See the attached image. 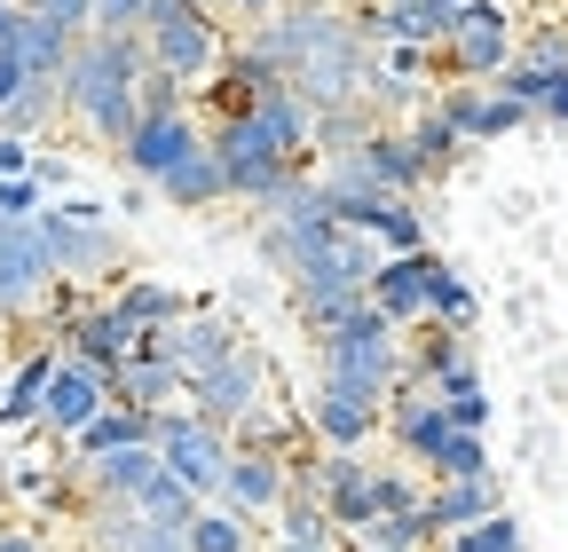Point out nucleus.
Returning a JSON list of instances; mask_svg holds the SVG:
<instances>
[{
  "label": "nucleus",
  "instance_id": "obj_24",
  "mask_svg": "<svg viewBox=\"0 0 568 552\" xmlns=\"http://www.w3.org/2000/svg\"><path fill=\"white\" fill-rule=\"evenodd\" d=\"M261 222H268V229H316V222H332V214H324V182H316L308 166H293V174L261 197Z\"/></svg>",
  "mask_w": 568,
  "mask_h": 552
},
{
  "label": "nucleus",
  "instance_id": "obj_48",
  "mask_svg": "<svg viewBox=\"0 0 568 552\" xmlns=\"http://www.w3.org/2000/svg\"><path fill=\"white\" fill-rule=\"evenodd\" d=\"M403 9H410V0H403Z\"/></svg>",
  "mask_w": 568,
  "mask_h": 552
},
{
  "label": "nucleus",
  "instance_id": "obj_32",
  "mask_svg": "<svg viewBox=\"0 0 568 552\" xmlns=\"http://www.w3.org/2000/svg\"><path fill=\"white\" fill-rule=\"evenodd\" d=\"M293 435H301V419H293V410H284L276 395L253 410V419H237V427H230V442H237V450H276V458L293 450Z\"/></svg>",
  "mask_w": 568,
  "mask_h": 552
},
{
  "label": "nucleus",
  "instance_id": "obj_27",
  "mask_svg": "<svg viewBox=\"0 0 568 552\" xmlns=\"http://www.w3.org/2000/svg\"><path fill=\"white\" fill-rule=\"evenodd\" d=\"M253 544H261V521L237 513L230 498H213V505L190 521V552H253Z\"/></svg>",
  "mask_w": 568,
  "mask_h": 552
},
{
  "label": "nucleus",
  "instance_id": "obj_5",
  "mask_svg": "<svg viewBox=\"0 0 568 552\" xmlns=\"http://www.w3.org/2000/svg\"><path fill=\"white\" fill-rule=\"evenodd\" d=\"M151 348L182 371V387H197V379H213V371L245 348V324H237L230 308H213V300H190L166 331H151Z\"/></svg>",
  "mask_w": 568,
  "mask_h": 552
},
{
  "label": "nucleus",
  "instance_id": "obj_44",
  "mask_svg": "<svg viewBox=\"0 0 568 552\" xmlns=\"http://www.w3.org/2000/svg\"><path fill=\"white\" fill-rule=\"evenodd\" d=\"M32 182H40V190L55 197V190L71 182V159H55V151H40V166H32Z\"/></svg>",
  "mask_w": 568,
  "mask_h": 552
},
{
  "label": "nucleus",
  "instance_id": "obj_39",
  "mask_svg": "<svg viewBox=\"0 0 568 552\" xmlns=\"http://www.w3.org/2000/svg\"><path fill=\"white\" fill-rule=\"evenodd\" d=\"M151 0H95V32H142Z\"/></svg>",
  "mask_w": 568,
  "mask_h": 552
},
{
  "label": "nucleus",
  "instance_id": "obj_23",
  "mask_svg": "<svg viewBox=\"0 0 568 552\" xmlns=\"http://www.w3.org/2000/svg\"><path fill=\"white\" fill-rule=\"evenodd\" d=\"M426 513H435V529L450 536V529H474V521L506 513V505H497V481L474 473V481H435V490H426Z\"/></svg>",
  "mask_w": 568,
  "mask_h": 552
},
{
  "label": "nucleus",
  "instance_id": "obj_2",
  "mask_svg": "<svg viewBox=\"0 0 568 552\" xmlns=\"http://www.w3.org/2000/svg\"><path fill=\"white\" fill-rule=\"evenodd\" d=\"M142 40H151V63L174 72L182 88L190 80H213L222 72V24H213V0H151V17H142Z\"/></svg>",
  "mask_w": 568,
  "mask_h": 552
},
{
  "label": "nucleus",
  "instance_id": "obj_42",
  "mask_svg": "<svg viewBox=\"0 0 568 552\" xmlns=\"http://www.w3.org/2000/svg\"><path fill=\"white\" fill-rule=\"evenodd\" d=\"M40 166V151L24 143V134H0V182H9V174H32Z\"/></svg>",
  "mask_w": 568,
  "mask_h": 552
},
{
  "label": "nucleus",
  "instance_id": "obj_6",
  "mask_svg": "<svg viewBox=\"0 0 568 552\" xmlns=\"http://www.w3.org/2000/svg\"><path fill=\"white\" fill-rule=\"evenodd\" d=\"M159 450H166V473H182L197 498H222V481H230V458H237L230 427H213L205 410L174 402V410H159Z\"/></svg>",
  "mask_w": 568,
  "mask_h": 552
},
{
  "label": "nucleus",
  "instance_id": "obj_20",
  "mask_svg": "<svg viewBox=\"0 0 568 552\" xmlns=\"http://www.w3.org/2000/svg\"><path fill=\"white\" fill-rule=\"evenodd\" d=\"M126 442H159V419H151V410L111 402L88 435H71V466H95V458H111V450H126Z\"/></svg>",
  "mask_w": 568,
  "mask_h": 552
},
{
  "label": "nucleus",
  "instance_id": "obj_26",
  "mask_svg": "<svg viewBox=\"0 0 568 552\" xmlns=\"http://www.w3.org/2000/svg\"><path fill=\"white\" fill-rule=\"evenodd\" d=\"M403 134H410V151L426 159V174H450V166H458V151H466V134L450 126L443 95H435V103H418V111L403 119Z\"/></svg>",
  "mask_w": 568,
  "mask_h": 552
},
{
  "label": "nucleus",
  "instance_id": "obj_7",
  "mask_svg": "<svg viewBox=\"0 0 568 552\" xmlns=\"http://www.w3.org/2000/svg\"><path fill=\"white\" fill-rule=\"evenodd\" d=\"M435 55L450 63L458 80H497V72H506V63L521 55L514 9H506V0H474V9H466V17L450 24V40H443Z\"/></svg>",
  "mask_w": 568,
  "mask_h": 552
},
{
  "label": "nucleus",
  "instance_id": "obj_36",
  "mask_svg": "<svg viewBox=\"0 0 568 552\" xmlns=\"http://www.w3.org/2000/svg\"><path fill=\"white\" fill-rule=\"evenodd\" d=\"M474 473H489V450H481V435H458V442L435 458V481H474Z\"/></svg>",
  "mask_w": 568,
  "mask_h": 552
},
{
  "label": "nucleus",
  "instance_id": "obj_18",
  "mask_svg": "<svg viewBox=\"0 0 568 552\" xmlns=\"http://www.w3.org/2000/svg\"><path fill=\"white\" fill-rule=\"evenodd\" d=\"M268 552H347V529H339L308 490H293V505H284L276 529H268Z\"/></svg>",
  "mask_w": 568,
  "mask_h": 552
},
{
  "label": "nucleus",
  "instance_id": "obj_3",
  "mask_svg": "<svg viewBox=\"0 0 568 552\" xmlns=\"http://www.w3.org/2000/svg\"><path fill=\"white\" fill-rule=\"evenodd\" d=\"M301 490L347 529V536H364L387 505H379V458H364V450H316V458H301Z\"/></svg>",
  "mask_w": 568,
  "mask_h": 552
},
{
  "label": "nucleus",
  "instance_id": "obj_8",
  "mask_svg": "<svg viewBox=\"0 0 568 552\" xmlns=\"http://www.w3.org/2000/svg\"><path fill=\"white\" fill-rule=\"evenodd\" d=\"M268 402V356L261 348H237L213 379H197L190 387V410H205L213 427H237V419H253V410Z\"/></svg>",
  "mask_w": 568,
  "mask_h": 552
},
{
  "label": "nucleus",
  "instance_id": "obj_30",
  "mask_svg": "<svg viewBox=\"0 0 568 552\" xmlns=\"http://www.w3.org/2000/svg\"><path fill=\"white\" fill-rule=\"evenodd\" d=\"M372 245H387V260H395V253H426L418 197H387V205H379V214H372Z\"/></svg>",
  "mask_w": 568,
  "mask_h": 552
},
{
  "label": "nucleus",
  "instance_id": "obj_25",
  "mask_svg": "<svg viewBox=\"0 0 568 552\" xmlns=\"http://www.w3.org/2000/svg\"><path fill=\"white\" fill-rule=\"evenodd\" d=\"M159 197L174 205V214H205V205H230V166L213 159V151H197L182 174H166V182H159Z\"/></svg>",
  "mask_w": 568,
  "mask_h": 552
},
{
  "label": "nucleus",
  "instance_id": "obj_31",
  "mask_svg": "<svg viewBox=\"0 0 568 552\" xmlns=\"http://www.w3.org/2000/svg\"><path fill=\"white\" fill-rule=\"evenodd\" d=\"M435 395L450 402V419H458L466 435H481V427H489V387H481V371H474V356H466L458 371H443V379H435Z\"/></svg>",
  "mask_w": 568,
  "mask_h": 552
},
{
  "label": "nucleus",
  "instance_id": "obj_47",
  "mask_svg": "<svg viewBox=\"0 0 568 552\" xmlns=\"http://www.w3.org/2000/svg\"><path fill=\"white\" fill-rule=\"evenodd\" d=\"M17 9H24V0H0V40H9V32H17Z\"/></svg>",
  "mask_w": 568,
  "mask_h": 552
},
{
  "label": "nucleus",
  "instance_id": "obj_43",
  "mask_svg": "<svg viewBox=\"0 0 568 552\" xmlns=\"http://www.w3.org/2000/svg\"><path fill=\"white\" fill-rule=\"evenodd\" d=\"M151 197H159V182H134V174H126V190H119L111 205H119V222H142V214H151Z\"/></svg>",
  "mask_w": 568,
  "mask_h": 552
},
{
  "label": "nucleus",
  "instance_id": "obj_4",
  "mask_svg": "<svg viewBox=\"0 0 568 552\" xmlns=\"http://www.w3.org/2000/svg\"><path fill=\"white\" fill-rule=\"evenodd\" d=\"M40 237H48V260H55V276L63 285H119L126 276V237H119V214L111 222H80L71 205H48L40 214Z\"/></svg>",
  "mask_w": 568,
  "mask_h": 552
},
{
  "label": "nucleus",
  "instance_id": "obj_28",
  "mask_svg": "<svg viewBox=\"0 0 568 552\" xmlns=\"http://www.w3.org/2000/svg\"><path fill=\"white\" fill-rule=\"evenodd\" d=\"M443 544V529H435V513H379L364 536H355V552H435Z\"/></svg>",
  "mask_w": 568,
  "mask_h": 552
},
{
  "label": "nucleus",
  "instance_id": "obj_9",
  "mask_svg": "<svg viewBox=\"0 0 568 552\" xmlns=\"http://www.w3.org/2000/svg\"><path fill=\"white\" fill-rule=\"evenodd\" d=\"M435 276H443V253L426 245V253H395V260H379V276H372V300L403 324V331H418V324H435Z\"/></svg>",
  "mask_w": 568,
  "mask_h": 552
},
{
  "label": "nucleus",
  "instance_id": "obj_46",
  "mask_svg": "<svg viewBox=\"0 0 568 552\" xmlns=\"http://www.w3.org/2000/svg\"><path fill=\"white\" fill-rule=\"evenodd\" d=\"M222 9H237V17H276L284 0H222Z\"/></svg>",
  "mask_w": 568,
  "mask_h": 552
},
{
  "label": "nucleus",
  "instance_id": "obj_13",
  "mask_svg": "<svg viewBox=\"0 0 568 552\" xmlns=\"http://www.w3.org/2000/svg\"><path fill=\"white\" fill-rule=\"evenodd\" d=\"M443 111H450V126L466 134V143H497V134H521L537 111L529 103H514L506 88H489V80H458V88H443Z\"/></svg>",
  "mask_w": 568,
  "mask_h": 552
},
{
  "label": "nucleus",
  "instance_id": "obj_34",
  "mask_svg": "<svg viewBox=\"0 0 568 552\" xmlns=\"http://www.w3.org/2000/svg\"><path fill=\"white\" fill-rule=\"evenodd\" d=\"M379 505L387 513H418L426 505V490L410 481V458H379Z\"/></svg>",
  "mask_w": 568,
  "mask_h": 552
},
{
  "label": "nucleus",
  "instance_id": "obj_22",
  "mask_svg": "<svg viewBox=\"0 0 568 552\" xmlns=\"http://www.w3.org/2000/svg\"><path fill=\"white\" fill-rule=\"evenodd\" d=\"M111 308H119L134 331H166V324H174L190 300L166 285V276H119V285H111Z\"/></svg>",
  "mask_w": 568,
  "mask_h": 552
},
{
  "label": "nucleus",
  "instance_id": "obj_16",
  "mask_svg": "<svg viewBox=\"0 0 568 552\" xmlns=\"http://www.w3.org/2000/svg\"><path fill=\"white\" fill-rule=\"evenodd\" d=\"M174 395H190L182 387V371L151 348V331H142V348L111 371V402H126V410H151V419H159V410H174Z\"/></svg>",
  "mask_w": 568,
  "mask_h": 552
},
{
  "label": "nucleus",
  "instance_id": "obj_35",
  "mask_svg": "<svg viewBox=\"0 0 568 552\" xmlns=\"http://www.w3.org/2000/svg\"><path fill=\"white\" fill-rule=\"evenodd\" d=\"M435 324H458V331L474 324V285H466L450 260H443V276H435Z\"/></svg>",
  "mask_w": 568,
  "mask_h": 552
},
{
  "label": "nucleus",
  "instance_id": "obj_15",
  "mask_svg": "<svg viewBox=\"0 0 568 552\" xmlns=\"http://www.w3.org/2000/svg\"><path fill=\"white\" fill-rule=\"evenodd\" d=\"M308 435H316L324 450H364L372 435H387V410H379V402H355V395H339V387L316 379V395H308Z\"/></svg>",
  "mask_w": 568,
  "mask_h": 552
},
{
  "label": "nucleus",
  "instance_id": "obj_11",
  "mask_svg": "<svg viewBox=\"0 0 568 552\" xmlns=\"http://www.w3.org/2000/svg\"><path fill=\"white\" fill-rule=\"evenodd\" d=\"M197 151H205L197 111H174V119H142V134H134L119 159H126V174H134V182H166V174H182Z\"/></svg>",
  "mask_w": 568,
  "mask_h": 552
},
{
  "label": "nucleus",
  "instance_id": "obj_41",
  "mask_svg": "<svg viewBox=\"0 0 568 552\" xmlns=\"http://www.w3.org/2000/svg\"><path fill=\"white\" fill-rule=\"evenodd\" d=\"M0 552H48V529L40 521H0Z\"/></svg>",
  "mask_w": 568,
  "mask_h": 552
},
{
  "label": "nucleus",
  "instance_id": "obj_17",
  "mask_svg": "<svg viewBox=\"0 0 568 552\" xmlns=\"http://www.w3.org/2000/svg\"><path fill=\"white\" fill-rule=\"evenodd\" d=\"M347 159L364 166L379 190H395V197H418V182H435V174H426V159L410 151V134H403V126H379L372 143H364V151H347Z\"/></svg>",
  "mask_w": 568,
  "mask_h": 552
},
{
  "label": "nucleus",
  "instance_id": "obj_19",
  "mask_svg": "<svg viewBox=\"0 0 568 552\" xmlns=\"http://www.w3.org/2000/svg\"><path fill=\"white\" fill-rule=\"evenodd\" d=\"M159 473H166V450H159V442H126V450H111V458H95V466H88L95 498H142Z\"/></svg>",
  "mask_w": 568,
  "mask_h": 552
},
{
  "label": "nucleus",
  "instance_id": "obj_21",
  "mask_svg": "<svg viewBox=\"0 0 568 552\" xmlns=\"http://www.w3.org/2000/svg\"><path fill=\"white\" fill-rule=\"evenodd\" d=\"M9 48L24 55V72H32V80H63V63H71V48H80V32H63V24H48V17H32V9H17Z\"/></svg>",
  "mask_w": 568,
  "mask_h": 552
},
{
  "label": "nucleus",
  "instance_id": "obj_12",
  "mask_svg": "<svg viewBox=\"0 0 568 552\" xmlns=\"http://www.w3.org/2000/svg\"><path fill=\"white\" fill-rule=\"evenodd\" d=\"M293 490H301V473H293V458H276V450H237V458H230V481H222V498H230L237 513H253V521L284 513V505H293Z\"/></svg>",
  "mask_w": 568,
  "mask_h": 552
},
{
  "label": "nucleus",
  "instance_id": "obj_45",
  "mask_svg": "<svg viewBox=\"0 0 568 552\" xmlns=\"http://www.w3.org/2000/svg\"><path fill=\"white\" fill-rule=\"evenodd\" d=\"M545 119H552V126H568V80H552V95H545Z\"/></svg>",
  "mask_w": 568,
  "mask_h": 552
},
{
  "label": "nucleus",
  "instance_id": "obj_37",
  "mask_svg": "<svg viewBox=\"0 0 568 552\" xmlns=\"http://www.w3.org/2000/svg\"><path fill=\"white\" fill-rule=\"evenodd\" d=\"M24 9L48 17V24H63V32H80V40L95 32V0H24Z\"/></svg>",
  "mask_w": 568,
  "mask_h": 552
},
{
  "label": "nucleus",
  "instance_id": "obj_29",
  "mask_svg": "<svg viewBox=\"0 0 568 552\" xmlns=\"http://www.w3.org/2000/svg\"><path fill=\"white\" fill-rule=\"evenodd\" d=\"M134 505H142V513H151L159 529H190V521H197V513H205L213 498H197V490H190V481H182V473H159V481H151V490H142Z\"/></svg>",
  "mask_w": 568,
  "mask_h": 552
},
{
  "label": "nucleus",
  "instance_id": "obj_38",
  "mask_svg": "<svg viewBox=\"0 0 568 552\" xmlns=\"http://www.w3.org/2000/svg\"><path fill=\"white\" fill-rule=\"evenodd\" d=\"M0 214H48V190L32 174H9L0 182Z\"/></svg>",
  "mask_w": 568,
  "mask_h": 552
},
{
  "label": "nucleus",
  "instance_id": "obj_1",
  "mask_svg": "<svg viewBox=\"0 0 568 552\" xmlns=\"http://www.w3.org/2000/svg\"><path fill=\"white\" fill-rule=\"evenodd\" d=\"M316 364H324V387H339V395H355V402H395V387L410 379V348H403V324L379 308V300H364L347 324H332L324 339H316Z\"/></svg>",
  "mask_w": 568,
  "mask_h": 552
},
{
  "label": "nucleus",
  "instance_id": "obj_40",
  "mask_svg": "<svg viewBox=\"0 0 568 552\" xmlns=\"http://www.w3.org/2000/svg\"><path fill=\"white\" fill-rule=\"evenodd\" d=\"M24 88H32V72H24V55H17L9 40H0V111H9V103H17Z\"/></svg>",
  "mask_w": 568,
  "mask_h": 552
},
{
  "label": "nucleus",
  "instance_id": "obj_33",
  "mask_svg": "<svg viewBox=\"0 0 568 552\" xmlns=\"http://www.w3.org/2000/svg\"><path fill=\"white\" fill-rule=\"evenodd\" d=\"M435 552H521V521H514V513H489V521H474V529H450Z\"/></svg>",
  "mask_w": 568,
  "mask_h": 552
},
{
  "label": "nucleus",
  "instance_id": "obj_14",
  "mask_svg": "<svg viewBox=\"0 0 568 552\" xmlns=\"http://www.w3.org/2000/svg\"><path fill=\"white\" fill-rule=\"evenodd\" d=\"M134 348H142V331H134V324H126V316H119V308H111L103 293H95V300H88L80 316H71V331H63V356L95 364L103 379H111V371H119V364H126Z\"/></svg>",
  "mask_w": 568,
  "mask_h": 552
},
{
  "label": "nucleus",
  "instance_id": "obj_10",
  "mask_svg": "<svg viewBox=\"0 0 568 552\" xmlns=\"http://www.w3.org/2000/svg\"><path fill=\"white\" fill-rule=\"evenodd\" d=\"M103 410H111V379L95 364H80V356H63V371L48 379V402H40V427L55 442H71V435H88Z\"/></svg>",
  "mask_w": 568,
  "mask_h": 552
}]
</instances>
